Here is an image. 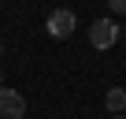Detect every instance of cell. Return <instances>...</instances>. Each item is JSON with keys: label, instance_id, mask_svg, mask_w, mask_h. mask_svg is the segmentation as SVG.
<instances>
[{"label": "cell", "instance_id": "cell-1", "mask_svg": "<svg viewBox=\"0 0 126 119\" xmlns=\"http://www.w3.org/2000/svg\"><path fill=\"white\" fill-rule=\"evenodd\" d=\"M119 41V26H115V19H93V26H89V45L93 48H111Z\"/></svg>", "mask_w": 126, "mask_h": 119}, {"label": "cell", "instance_id": "cell-2", "mask_svg": "<svg viewBox=\"0 0 126 119\" xmlns=\"http://www.w3.org/2000/svg\"><path fill=\"white\" fill-rule=\"evenodd\" d=\"M26 115V97L19 89L0 86V119H22Z\"/></svg>", "mask_w": 126, "mask_h": 119}, {"label": "cell", "instance_id": "cell-3", "mask_svg": "<svg viewBox=\"0 0 126 119\" xmlns=\"http://www.w3.org/2000/svg\"><path fill=\"white\" fill-rule=\"evenodd\" d=\"M74 26H78V19H74V11H67V8H56V11L48 15V34H52V37H71Z\"/></svg>", "mask_w": 126, "mask_h": 119}, {"label": "cell", "instance_id": "cell-4", "mask_svg": "<svg viewBox=\"0 0 126 119\" xmlns=\"http://www.w3.org/2000/svg\"><path fill=\"white\" fill-rule=\"evenodd\" d=\"M108 112L111 115H122L126 112V89H108Z\"/></svg>", "mask_w": 126, "mask_h": 119}, {"label": "cell", "instance_id": "cell-5", "mask_svg": "<svg viewBox=\"0 0 126 119\" xmlns=\"http://www.w3.org/2000/svg\"><path fill=\"white\" fill-rule=\"evenodd\" d=\"M111 15H126V0H111Z\"/></svg>", "mask_w": 126, "mask_h": 119}, {"label": "cell", "instance_id": "cell-6", "mask_svg": "<svg viewBox=\"0 0 126 119\" xmlns=\"http://www.w3.org/2000/svg\"><path fill=\"white\" fill-rule=\"evenodd\" d=\"M0 86H4V75H0Z\"/></svg>", "mask_w": 126, "mask_h": 119}, {"label": "cell", "instance_id": "cell-7", "mask_svg": "<svg viewBox=\"0 0 126 119\" xmlns=\"http://www.w3.org/2000/svg\"><path fill=\"white\" fill-rule=\"evenodd\" d=\"M115 119H126V115H115Z\"/></svg>", "mask_w": 126, "mask_h": 119}, {"label": "cell", "instance_id": "cell-8", "mask_svg": "<svg viewBox=\"0 0 126 119\" xmlns=\"http://www.w3.org/2000/svg\"><path fill=\"white\" fill-rule=\"evenodd\" d=\"M0 52H4V48H0Z\"/></svg>", "mask_w": 126, "mask_h": 119}]
</instances>
